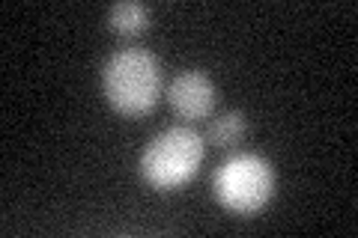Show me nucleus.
<instances>
[{"label":"nucleus","instance_id":"39448f33","mask_svg":"<svg viewBox=\"0 0 358 238\" xmlns=\"http://www.w3.org/2000/svg\"><path fill=\"white\" fill-rule=\"evenodd\" d=\"M147 6L138 3V0H122V3H114L108 9V27L120 33V36H134L147 27Z\"/></svg>","mask_w":358,"mask_h":238},{"label":"nucleus","instance_id":"f257e3e1","mask_svg":"<svg viewBox=\"0 0 358 238\" xmlns=\"http://www.w3.org/2000/svg\"><path fill=\"white\" fill-rule=\"evenodd\" d=\"M102 93L120 113H150L162 96L159 57L143 48H122L110 54L102 69Z\"/></svg>","mask_w":358,"mask_h":238},{"label":"nucleus","instance_id":"20e7f679","mask_svg":"<svg viewBox=\"0 0 358 238\" xmlns=\"http://www.w3.org/2000/svg\"><path fill=\"white\" fill-rule=\"evenodd\" d=\"M167 101L182 119H203L215 107V84L200 69L179 72L167 87Z\"/></svg>","mask_w":358,"mask_h":238},{"label":"nucleus","instance_id":"7ed1b4c3","mask_svg":"<svg viewBox=\"0 0 358 238\" xmlns=\"http://www.w3.org/2000/svg\"><path fill=\"white\" fill-rule=\"evenodd\" d=\"M212 191L224 209L236 214H254L275 194V170L260 155L236 152L218 164L212 176Z\"/></svg>","mask_w":358,"mask_h":238},{"label":"nucleus","instance_id":"f03ea898","mask_svg":"<svg viewBox=\"0 0 358 238\" xmlns=\"http://www.w3.org/2000/svg\"><path fill=\"white\" fill-rule=\"evenodd\" d=\"M203 155H206L203 134H197L188 126L164 128L143 146L141 176L155 191H173L197 173L200 164H203Z\"/></svg>","mask_w":358,"mask_h":238},{"label":"nucleus","instance_id":"423d86ee","mask_svg":"<svg viewBox=\"0 0 358 238\" xmlns=\"http://www.w3.org/2000/svg\"><path fill=\"white\" fill-rule=\"evenodd\" d=\"M245 131H248V122H245L242 113H239V110H227V113H221L218 119L209 122V128H206V143L227 149V146H236V143L245 137Z\"/></svg>","mask_w":358,"mask_h":238}]
</instances>
